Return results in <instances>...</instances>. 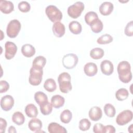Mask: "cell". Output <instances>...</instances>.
<instances>
[{"instance_id":"7c38bea8","label":"cell","mask_w":133,"mask_h":133,"mask_svg":"<svg viewBox=\"0 0 133 133\" xmlns=\"http://www.w3.org/2000/svg\"><path fill=\"white\" fill-rule=\"evenodd\" d=\"M89 117L92 121H98L102 116V112L101 108L97 106L92 107L89 111Z\"/></svg>"},{"instance_id":"d4e9b609","label":"cell","mask_w":133,"mask_h":133,"mask_svg":"<svg viewBox=\"0 0 133 133\" xmlns=\"http://www.w3.org/2000/svg\"><path fill=\"white\" fill-rule=\"evenodd\" d=\"M12 122L17 125H22L25 121L24 115L19 111L15 112L12 115L11 117Z\"/></svg>"},{"instance_id":"60d3db41","label":"cell","mask_w":133,"mask_h":133,"mask_svg":"<svg viewBox=\"0 0 133 133\" xmlns=\"http://www.w3.org/2000/svg\"><path fill=\"white\" fill-rule=\"evenodd\" d=\"M104 133H114L115 132V128L113 126L107 125L104 126Z\"/></svg>"},{"instance_id":"e0dca14e","label":"cell","mask_w":133,"mask_h":133,"mask_svg":"<svg viewBox=\"0 0 133 133\" xmlns=\"http://www.w3.org/2000/svg\"><path fill=\"white\" fill-rule=\"evenodd\" d=\"M84 71L87 76H94L98 72V68L95 63L88 62L84 65Z\"/></svg>"},{"instance_id":"2e32d148","label":"cell","mask_w":133,"mask_h":133,"mask_svg":"<svg viewBox=\"0 0 133 133\" xmlns=\"http://www.w3.org/2000/svg\"><path fill=\"white\" fill-rule=\"evenodd\" d=\"M14 9L13 3L9 1L1 0L0 1V10L5 14H10Z\"/></svg>"},{"instance_id":"9a60e30c","label":"cell","mask_w":133,"mask_h":133,"mask_svg":"<svg viewBox=\"0 0 133 133\" xmlns=\"http://www.w3.org/2000/svg\"><path fill=\"white\" fill-rule=\"evenodd\" d=\"M28 127L32 131L36 132H41L42 122L39 119L34 117L29 121L28 123Z\"/></svg>"},{"instance_id":"ac0fdd59","label":"cell","mask_w":133,"mask_h":133,"mask_svg":"<svg viewBox=\"0 0 133 133\" xmlns=\"http://www.w3.org/2000/svg\"><path fill=\"white\" fill-rule=\"evenodd\" d=\"M48 130L50 133H66L67 130L66 129L61 126L60 124L52 122L48 125Z\"/></svg>"},{"instance_id":"ffe728a7","label":"cell","mask_w":133,"mask_h":133,"mask_svg":"<svg viewBox=\"0 0 133 133\" xmlns=\"http://www.w3.org/2000/svg\"><path fill=\"white\" fill-rule=\"evenodd\" d=\"M65 102V99L63 97L59 95H56L52 97L51 99V103L53 107L56 109H59L62 107Z\"/></svg>"},{"instance_id":"4fadbf2b","label":"cell","mask_w":133,"mask_h":133,"mask_svg":"<svg viewBox=\"0 0 133 133\" xmlns=\"http://www.w3.org/2000/svg\"><path fill=\"white\" fill-rule=\"evenodd\" d=\"M54 34L57 37H61L65 33V28L64 25L61 22H57L54 23L52 28Z\"/></svg>"},{"instance_id":"8d00e7d4","label":"cell","mask_w":133,"mask_h":133,"mask_svg":"<svg viewBox=\"0 0 133 133\" xmlns=\"http://www.w3.org/2000/svg\"><path fill=\"white\" fill-rule=\"evenodd\" d=\"M124 33L128 36H132L133 35L132 21H130L127 24L125 28Z\"/></svg>"},{"instance_id":"d6a6232c","label":"cell","mask_w":133,"mask_h":133,"mask_svg":"<svg viewBox=\"0 0 133 133\" xmlns=\"http://www.w3.org/2000/svg\"><path fill=\"white\" fill-rule=\"evenodd\" d=\"M113 40V38L111 35L108 34H105L99 37L97 39V42L99 44H107L111 43Z\"/></svg>"},{"instance_id":"f35d334b","label":"cell","mask_w":133,"mask_h":133,"mask_svg":"<svg viewBox=\"0 0 133 133\" xmlns=\"http://www.w3.org/2000/svg\"><path fill=\"white\" fill-rule=\"evenodd\" d=\"M93 131L95 133H104V126L101 123H97L93 127Z\"/></svg>"},{"instance_id":"484cf974","label":"cell","mask_w":133,"mask_h":133,"mask_svg":"<svg viewBox=\"0 0 133 133\" xmlns=\"http://www.w3.org/2000/svg\"><path fill=\"white\" fill-rule=\"evenodd\" d=\"M44 87L48 92H53L57 88V85L55 81L51 78L47 79L44 84Z\"/></svg>"},{"instance_id":"b9f144b4","label":"cell","mask_w":133,"mask_h":133,"mask_svg":"<svg viewBox=\"0 0 133 133\" xmlns=\"http://www.w3.org/2000/svg\"><path fill=\"white\" fill-rule=\"evenodd\" d=\"M8 131V132H10V133H14V132L15 133L17 132L15 127L13 126H11L9 127Z\"/></svg>"},{"instance_id":"3957f363","label":"cell","mask_w":133,"mask_h":133,"mask_svg":"<svg viewBox=\"0 0 133 133\" xmlns=\"http://www.w3.org/2000/svg\"><path fill=\"white\" fill-rule=\"evenodd\" d=\"M45 12L49 19L52 22H59L62 18L63 16L61 11L53 5L47 6L45 9Z\"/></svg>"},{"instance_id":"f1b7e54d","label":"cell","mask_w":133,"mask_h":133,"mask_svg":"<svg viewBox=\"0 0 133 133\" xmlns=\"http://www.w3.org/2000/svg\"><path fill=\"white\" fill-rule=\"evenodd\" d=\"M129 96L128 91L124 88L118 89L115 92V97L118 101H124L126 100Z\"/></svg>"},{"instance_id":"7402d4cb","label":"cell","mask_w":133,"mask_h":133,"mask_svg":"<svg viewBox=\"0 0 133 133\" xmlns=\"http://www.w3.org/2000/svg\"><path fill=\"white\" fill-rule=\"evenodd\" d=\"M46 63V58L42 56L36 57L33 61L32 67L36 69H43Z\"/></svg>"},{"instance_id":"ab89813d","label":"cell","mask_w":133,"mask_h":133,"mask_svg":"<svg viewBox=\"0 0 133 133\" xmlns=\"http://www.w3.org/2000/svg\"><path fill=\"white\" fill-rule=\"evenodd\" d=\"M6 127H7L6 121L5 119L1 117L0 118V132L1 133L5 132Z\"/></svg>"},{"instance_id":"8fae6325","label":"cell","mask_w":133,"mask_h":133,"mask_svg":"<svg viewBox=\"0 0 133 133\" xmlns=\"http://www.w3.org/2000/svg\"><path fill=\"white\" fill-rule=\"evenodd\" d=\"M100 69L103 74L110 75L113 72L114 66L111 61L108 60H104L100 64Z\"/></svg>"},{"instance_id":"e575fe53","label":"cell","mask_w":133,"mask_h":133,"mask_svg":"<svg viewBox=\"0 0 133 133\" xmlns=\"http://www.w3.org/2000/svg\"><path fill=\"white\" fill-rule=\"evenodd\" d=\"M91 126L90 122L87 118L82 119L79 122V129L82 131L88 130Z\"/></svg>"},{"instance_id":"52a82bcc","label":"cell","mask_w":133,"mask_h":133,"mask_svg":"<svg viewBox=\"0 0 133 133\" xmlns=\"http://www.w3.org/2000/svg\"><path fill=\"white\" fill-rule=\"evenodd\" d=\"M133 117L131 110H125L119 113L116 118V123L119 126H124L130 122Z\"/></svg>"},{"instance_id":"603a6c76","label":"cell","mask_w":133,"mask_h":133,"mask_svg":"<svg viewBox=\"0 0 133 133\" xmlns=\"http://www.w3.org/2000/svg\"><path fill=\"white\" fill-rule=\"evenodd\" d=\"M69 28L71 32L74 34H79L82 30V25L76 21H72L69 24Z\"/></svg>"},{"instance_id":"1f68e13d","label":"cell","mask_w":133,"mask_h":133,"mask_svg":"<svg viewBox=\"0 0 133 133\" xmlns=\"http://www.w3.org/2000/svg\"><path fill=\"white\" fill-rule=\"evenodd\" d=\"M104 112L107 116L109 117H113L116 113L114 107L111 103H107L104 106Z\"/></svg>"},{"instance_id":"836d02e7","label":"cell","mask_w":133,"mask_h":133,"mask_svg":"<svg viewBox=\"0 0 133 133\" xmlns=\"http://www.w3.org/2000/svg\"><path fill=\"white\" fill-rule=\"evenodd\" d=\"M98 18V15L96 12L94 11H88L85 15V21L86 23L90 26V24L92 21H94L96 19Z\"/></svg>"},{"instance_id":"74e56055","label":"cell","mask_w":133,"mask_h":133,"mask_svg":"<svg viewBox=\"0 0 133 133\" xmlns=\"http://www.w3.org/2000/svg\"><path fill=\"white\" fill-rule=\"evenodd\" d=\"M0 92H5L9 89V85L7 81L2 80L0 81Z\"/></svg>"},{"instance_id":"277c9868","label":"cell","mask_w":133,"mask_h":133,"mask_svg":"<svg viewBox=\"0 0 133 133\" xmlns=\"http://www.w3.org/2000/svg\"><path fill=\"white\" fill-rule=\"evenodd\" d=\"M21 28L20 21L17 19L11 20L8 24L6 28V33L10 38H15L19 34Z\"/></svg>"},{"instance_id":"7a4b0ae2","label":"cell","mask_w":133,"mask_h":133,"mask_svg":"<svg viewBox=\"0 0 133 133\" xmlns=\"http://www.w3.org/2000/svg\"><path fill=\"white\" fill-rule=\"evenodd\" d=\"M71 76L67 72H62L58 77V82L60 91L64 94L68 93L72 89Z\"/></svg>"},{"instance_id":"f546056e","label":"cell","mask_w":133,"mask_h":133,"mask_svg":"<svg viewBox=\"0 0 133 133\" xmlns=\"http://www.w3.org/2000/svg\"><path fill=\"white\" fill-rule=\"evenodd\" d=\"M34 99L36 102L39 105L48 101L47 95L42 91H37L34 94Z\"/></svg>"},{"instance_id":"9c48e42d","label":"cell","mask_w":133,"mask_h":133,"mask_svg":"<svg viewBox=\"0 0 133 133\" xmlns=\"http://www.w3.org/2000/svg\"><path fill=\"white\" fill-rule=\"evenodd\" d=\"M5 58L7 60H10L13 58L17 51L16 45L13 42L7 41L5 44Z\"/></svg>"},{"instance_id":"30bf717a","label":"cell","mask_w":133,"mask_h":133,"mask_svg":"<svg viewBox=\"0 0 133 133\" xmlns=\"http://www.w3.org/2000/svg\"><path fill=\"white\" fill-rule=\"evenodd\" d=\"M1 107L5 111L10 110L14 105V99L9 95H6L1 99Z\"/></svg>"},{"instance_id":"83f0119b","label":"cell","mask_w":133,"mask_h":133,"mask_svg":"<svg viewBox=\"0 0 133 133\" xmlns=\"http://www.w3.org/2000/svg\"><path fill=\"white\" fill-rule=\"evenodd\" d=\"M41 113L44 115H47L50 114L52 111V105L48 101L39 105Z\"/></svg>"},{"instance_id":"5bb4252c","label":"cell","mask_w":133,"mask_h":133,"mask_svg":"<svg viewBox=\"0 0 133 133\" xmlns=\"http://www.w3.org/2000/svg\"><path fill=\"white\" fill-rule=\"evenodd\" d=\"M113 4L110 2H104L99 7V11L103 16H108L111 14L113 10Z\"/></svg>"},{"instance_id":"d590c367","label":"cell","mask_w":133,"mask_h":133,"mask_svg":"<svg viewBox=\"0 0 133 133\" xmlns=\"http://www.w3.org/2000/svg\"><path fill=\"white\" fill-rule=\"evenodd\" d=\"M18 9L22 12H27L31 9L30 4L26 1H21L18 4Z\"/></svg>"},{"instance_id":"44dd1931","label":"cell","mask_w":133,"mask_h":133,"mask_svg":"<svg viewBox=\"0 0 133 133\" xmlns=\"http://www.w3.org/2000/svg\"><path fill=\"white\" fill-rule=\"evenodd\" d=\"M24 111L26 115L29 117H36L38 114V110L37 107L32 103L26 105Z\"/></svg>"},{"instance_id":"ba28073f","label":"cell","mask_w":133,"mask_h":133,"mask_svg":"<svg viewBox=\"0 0 133 133\" xmlns=\"http://www.w3.org/2000/svg\"><path fill=\"white\" fill-rule=\"evenodd\" d=\"M78 58L76 55L71 53L64 55L62 58L63 66L68 69L74 68L78 63Z\"/></svg>"},{"instance_id":"4316f807","label":"cell","mask_w":133,"mask_h":133,"mask_svg":"<svg viewBox=\"0 0 133 133\" xmlns=\"http://www.w3.org/2000/svg\"><path fill=\"white\" fill-rule=\"evenodd\" d=\"M104 50L99 47H96L92 49L90 51V56L94 59H100L104 56Z\"/></svg>"},{"instance_id":"8992f818","label":"cell","mask_w":133,"mask_h":133,"mask_svg":"<svg viewBox=\"0 0 133 133\" xmlns=\"http://www.w3.org/2000/svg\"><path fill=\"white\" fill-rule=\"evenodd\" d=\"M84 4L83 2L78 1L70 5L68 8V14L73 19L77 18L79 17L84 9Z\"/></svg>"},{"instance_id":"6da1fadb","label":"cell","mask_w":133,"mask_h":133,"mask_svg":"<svg viewBox=\"0 0 133 133\" xmlns=\"http://www.w3.org/2000/svg\"><path fill=\"white\" fill-rule=\"evenodd\" d=\"M119 80L124 83H128L132 79V73L131 72V66L127 61L120 62L117 68Z\"/></svg>"},{"instance_id":"4dcf8cb0","label":"cell","mask_w":133,"mask_h":133,"mask_svg":"<svg viewBox=\"0 0 133 133\" xmlns=\"http://www.w3.org/2000/svg\"><path fill=\"white\" fill-rule=\"evenodd\" d=\"M72 118V112L68 109L64 110L63 111L60 116V121L61 122L64 124H68L70 123Z\"/></svg>"},{"instance_id":"d6986e66","label":"cell","mask_w":133,"mask_h":133,"mask_svg":"<svg viewBox=\"0 0 133 133\" xmlns=\"http://www.w3.org/2000/svg\"><path fill=\"white\" fill-rule=\"evenodd\" d=\"M21 52L26 57H31L35 54V49L33 46L30 44H24L21 47Z\"/></svg>"},{"instance_id":"cb8c5ba5","label":"cell","mask_w":133,"mask_h":133,"mask_svg":"<svg viewBox=\"0 0 133 133\" xmlns=\"http://www.w3.org/2000/svg\"><path fill=\"white\" fill-rule=\"evenodd\" d=\"M90 26L91 31L95 33H98L102 31L103 25L101 20H100L99 18H97L91 22Z\"/></svg>"},{"instance_id":"5b68a950","label":"cell","mask_w":133,"mask_h":133,"mask_svg":"<svg viewBox=\"0 0 133 133\" xmlns=\"http://www.w3.org/2000/svg\"><path fill=\"white\" fill-rule=\"evenodd\" d=\"M43 74V69L32 67L30 71V76L29 78V83L33 86L39 85L42 81Z\"/></svg>"}]
</instances>
